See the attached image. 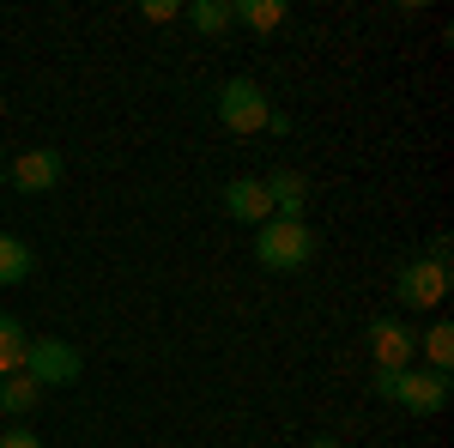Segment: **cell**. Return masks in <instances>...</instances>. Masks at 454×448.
Masks as SVG:
<instances>
[{"instance_id": "cell-1", "label": "cell", "mask_w": 454, "mask_h": 448, "mask_svg": "<svg viewBox=\"0 0 454 448\" xmlns=\"http://www.w3.org/2000/svg\"><path fill=\"white\" fill-rule=\"evenodd\" d=\"M370 388H376V400H387V406H406V413L419 418H436L442 406H449V376L442 370H370Z\"/></svg>"}, {"instance_id": "cell-2", "label": "cell", "mask_w": 454, "mask_h": 448, "mask_svg": "<svg viewBox=\"0 0 454 448\" xmlns=\"http://www.w3.org/2000/svg\"><path fill=\"white\" fill-rule=\"evenodd\" d=\"M254 261L267 273H297L315 261V231L303 218H267V224H254Z\"/></svg>"}, {"instance_id": "cell-3", "label": "cell", "mask_w": 454, "mask_h": 448, "mask_svg": "<svg viewBox=\"0 0 454 448\" xmlns=\"http://www.w3.org/2000/svg\"><path fill=\"white\" fill-rule=\"evenodd\" d=\"M212 115L224 122V134H267V115H273V98L254 85V79H224L218 85V104H212Z\"/></svg>"}, {"instance_id": "cell-4", "label": "cell", "mask_w": 454, "mask_h": 448, "mask_svg": "<svg viewBox=\"0 0 454 448\" xmlns=\"http://www.w3.org/2000/svg\"><path fill=\"white\" fill-rule=\"evenodd\" d=\"M442 297H449V267L442 261H406L400 273H394V303L400 310H442Z\"/></svg>"}, {"instance_id": "cell-5", "label": "cell", "mask_w": 454, "mask_h": 448, "mask_svg": "<svg viewBox=\"0 0 454 448\" xmlns=\"http://www.w3.org/2000/svg\"><path fill=\"white\" fill-rule=\"evenodd\" d=\"M364 340H370V364L376 370H412L419 364V327H406L400 315H376Z\"/></svg>"}, {"instance_id": "cell-6", "label": "cell", "mask_w": 454, "mask_h": 448, "mask_svg": "<svg viewBox=\"0 0 454 448\" xmlns=\"http://www.w3.org/2000/svg\"><path fill=\"white\" fill-rule=\"evenodd\" d=\"M61 176H67V158H61L55 145H25V152L6 164V182H12L19 194H49V188H61Z\"/></svg>"}, {"instance_id": "cell-7", "label": "cell", "mask_w": 454, "mask_h": 448, "mask_svg": "<svg viewBox=\"0 0 454 448\" xmlns=\"http://www.w3.org/2000/svg\"><path fill=\"white\" fill-rule=\"evenodd\" d=\"M25 376H31L36 388H67V381H79V351H73L67 340H31Z\"/></svg>"}, {"instance_id": "cell-8", "label": "cell", "mask_w": 454, "mask_h": 448, "mask_svg": "<svg viewBox=\"0 0 454 448\" xmlns=\"http://www.w3.org/2000/svg\"><path fill=\"white\" fill-rule=\"evenodd\" d=\"M224 218H237V224H248V231L273 218V200H267L261 176H231V182H224Z\"/></svg>"}, {"instance_id": "cell-9", "label": "cell", "mask_w": 454, "mask_h": 448, "mask_svg": "<svg viewBox=\"0 0 454 448\" xmlns=\"http://www.w3.org/2000/svg\"><path fill=\"white\" fill-rule=\"evenodd\" d=\"M261 188L273 200V218H303V207H309V176L303 170H267Z\"/></svg>"}, {"instance_id": "cell-10", "label": "cell", "mask_w": 454, "mask_h": 448, "mask_svg": "<svg viewBox=\"0 0 454 448\" xmlns=\"http://www.w3.org/2000/svg\"><path fill=\"white\" fill-rule=\"evenodd\" d=\"M36 273V255L25 237H12V231H0V291H12V285H25Z\"/></svg>"}, {"instance_id": "cell-11", "label": "cell", "mask_w": 454, "mask_h": 448, "mask_svg": "<svg viewBox=\"0 0 454 448\" xmlns=\"http://www.w3.org/2000/svg\"><path fill=\"white\" fill-rule=\"evenodd\" d=\"M25 351H31V327L19 315H0V381L25 370Z\"/></svg>"}, {"instance_id": "cell-12", "label": "cell", "mask_w": 454, "mask_h": 448, "mask_svg": "<svg viewBox=\"0 0 454 448\" xmlns=\"http://www.w3.org/2000/svg\"><path fill=\"white\" fill-rule=\"evenodd\" d=\"M182 19H188L200 36H218V31H231V25H237V19H231V0H188V6H182Z\"/></svg>"}, {"instance_id": "cell-13", "label": "cell", "mask_w": 454, "mask_h": 448, "mask_svg": "<svg viewBox=\"0 0 454 448\" xmlns=\"http://www.w3.org/2000/svg\"><path fill=\"white\" fill-rule=\"evenodd\" d=\"M231 19H243V25H254V31H279L285 19H291V6H285V0H237Z\"/></svg>"}, {"instance_id": "cell-14", "label": "cell", "mask_w": 454, "mask_h": 448, "mask_svg": "<svg viewBox=\"0 0 454 448\" xmlns=\"http://www.w3.org/2000/svg\"><path fill=\"white\" fill-rule=\"evenodd\" d=\"M36 400H43V388H36L25 370L19 376H6L0 381V413H12V418H25V413H36Z\"/></svg>"}, {"instance_id": "cell-15", "label": "cell", "mask_w": 454, "mask_h": 448, "mask_svg": "<svg viewBox=\"0 0 454 448\" xmlns=\"http://www.w3.org/2000/svg\"><path fill=\"white\" fill-rule=\"evenodd\" d=\"M419 351L430 358L424 370H442V376H449V364H454V327H449V321H436L430 334H419Z\"/></svg>"}, {"instance_id": "cell-16", "label": "cell", "mask_w": 454, "mask_h": 448, "mask_svg": "<svg viewBox=\"0 0 454 448\" xmlns=\"http://www.w3.org/2000/svg\"><path fill=\"white\" fill-rule=\"evenodd\" d=\"M0 448H43V436H31V424H12L0 430Z\"/></svg>"}, {"instance_id": "cell-17", "label": "cell", "mask_w": 454, "mask_h": 448, "mask_svg": "<svg viewBox=\"0 0 454 448\" xmlns=\"http://www.w3.org/2000/svg\"><path fill=\"white\" fill-rule=\"evenodd\" d=\"M140 12H145V19H152V25H170L176 12H182V6H176V0H145Z\"/></svg>"}, {"instance_id": "cell-18", "label": "cell", "mask_w": 454, "mask_h": 448, "mask_svg": "<svg viewBox=\"0 0 454 448\" xmlns=\"http://www.w3.org/2000/svg\"><path fill=\"white\" fill-rule=\"evenodd\" d=\"M309 448H346L340 436H309Z\"/></svg>"}, {"instance_id": "cell-19", "label": "cell", "mask_w": 454, "mask_h": 448, "mask_svg": "<svg viewBox=\"0 0 454 448\" xmlns=\"http://www.w3.org/2000/svg\"><path fill=\"white\" fill-rule=\"evenodd\" d=\"M0 182H6V164H0Z\"/></svg>"}, {"instance_id": "cell-20", "label": "cell", "mask_w": 454, "mask_h": 448, "mask_svg": "<svg viewBox=\"0 0 454 448\" xmlns=\"http://www.w3.org/2000/svg\"><path fill=\"white\" fill-rule=\"evenodd\" d=\"M0 115H6V98H0Z\"/></svg>"}]
</instances>
